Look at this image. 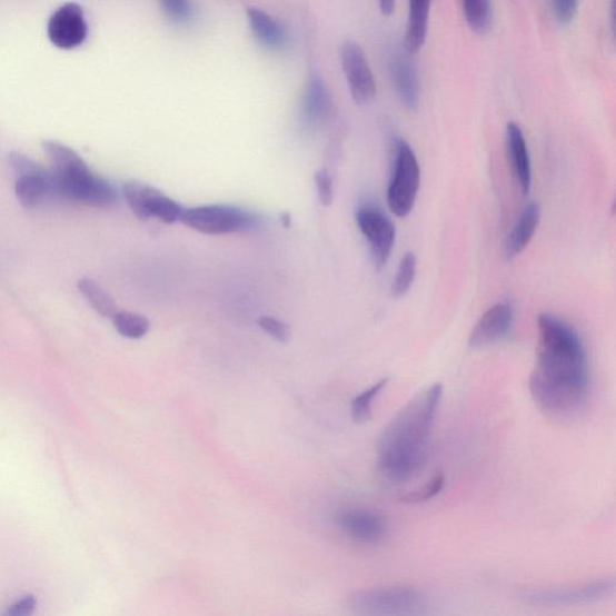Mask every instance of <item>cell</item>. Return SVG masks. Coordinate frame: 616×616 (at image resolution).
<instances>
[{
  "label": "cell",
  "mask_w": 616,
  "mask_h": 616,
  "mask_svg": "<svg viewBox=\"0 0 616 616\" xmlns=\"http://www.w3.org/2000/svg\"><path fill=\"white\" fill-rule=\"evenodd\" d=\"M465 19L474 31L487 33L493 24V4L488 0H466L463 3Z\"/></svg>",
  "instance_id": "obj_22"
},
{
  "label": "cell",
  "mask_w": 616,
  "mask_h": 616,
  "mask_svg": "<svg viewBox=\"0 0 616 616\" xmlns=\"http://www.w3.org/2000/svg\"><path fill=\"white\" fill-rule=\"evenodd\" d=\"M443 385L436 384L418 393L394 417L379 437L378 466L395 483L416 477L427 464L433 424L441 404Z\"/></svg>",
  "instance_id": "obj_2"
},
{
  "label": "cell",
  "mask_w": 616,
  "mask_h": 616,
  "mask_svg": "<svg viewBox=\"0 0 616 616\" xmlns=\"http://www.w3.org/2000/svg\"><path fill=\"white\" fill-rule=\"evenodd\" d=\"M417 272V257L413 252L406 254L400 264L398 272L391 284V295L394 298H401L407 295L415 281Z\"/></svg>",
  "instance_id": "obj_25"
},
{
  "label": "cell",
  "mask_w": 616,
  "mask_h": 616,
  "mask_svg": "<svg viewBox=\"0 0 616 616\" xmlns=\"http://www.w3.org/2000/svg\"><path fill=\"white\" fill-rule=\"evenodd\" d=\"M318 198L321 205H325V207H329L331 205L334 199V187H332V180L329 172L325 169H321L316 172L315 176Z\"/></svg>",
  "instance_id": "obj_28"
},
{
  "label": "cell",
  "mask_w": 616,
  "mask_h": 616,
  "mask_svg": "<svg viewBox=\"0 0 616 616\" xmlns=\"http://www.w3.org/2000/svg\"><path fill=\"white\" fill-rule=\"evenodd\" d=\"M390 76L404 106L416 110L420 102V81L418 71L410 58L401 52L390 57Z\"/></svg>",
  "instance_id": "obj_15"
},
{
  "label": "cell",
  "mask_w": 616,
  "mask_h": 616,
  "mask_svg": "<svg viewBox=\"0 0 616 616\" xmlns=\"http://www.w3.org/2000/svg\"><path fill=\"white\" fill-rule=\"evenodd\" d=\"M181 222L202 234L226 235L255 227L257 218L231 205H205L185 210Z\"/></svg>",
  "instance_id": "obj_6"
},
{
  "label": "cell",
  "mask_w": 616,
  "mask_h": 616,
  "mask_svg": "<svg viewBox=\"0 0 616 616\" xmlns=\"http://www.w3.org/2000/svg\"><path fill=\"white\" fill-rule=\"evenodd\" d=\"M388 378L380 379L379 382L364 390L356 396L350 405L351 418L358 424L369 421L372 417V405L380 391L388 385Z\"/></svg>",
  "instance_id": "obj_24"
},
{
  "label": "cell",
  "mask_w": 616,
  "mask_h": 616,
  "mask_svg": "<svg viewBox=\"0 0 616 616\" xmlns=\"http://www.w3.org/2000/svg\"><path fill=\"white\" fill-rule=\"evenodd\" d=\"M554 17L562 23H568L575 18L578 3L576 0H555L552 3Z\"/></svg>",
  "instance_id": "obj_30"
},
{
  "label": "cell",
  "mask_w": 616,
  "mask_h": 616,
  "mask_svg": "<svg viewBox=\"0 0 616 616\" xmlns=\"http://www.w3.org/2000/svg\"><path fill=\"white\" fill-rule=\"evenodd\" d=\"M113 327L117 332L130 340H140L148 335L151 328V322L142 315L119 311L112 318Z\"/></svg>",
  "instance_id": "obj_21"
},
{
  "label": "cell",
  "mask_w": 616,
  "mask_h": 616,
  "mask_svg": "<svg viewBox=\"0 0 616 616\" xmlns=\"http://www.w3.org/2000/svg\"><path fill=\"white\" fill-rule=\"evenodd\" d=\"M257 325L278 342L287 344L290 340V328L287 322L271 316H261Z\"/></svg>",
  "instance_id": "obj_27"
},
{
  "label": "cell",
  "mask_w": 616,
  "mask_h": 616,
  "mask_svg": "<svg viewBox=\"0 0 616 616\" xmlns=\"http://www.w3.org/2000/svg\"><path fill=\"white\" fill-rule=\"evenodd\" d=\"M506 143L509 165L524 195L529 193L533 181V169L529 150L521 128L516 122H509L506 129Z\"/></svg>",
  "instance_id": "obj_16"
},
{
  "label": "cell",
  "mask_w": 616,
  "mask_h": 616,
  "mask_svg": "<svg viewBox=\"0 0 616 616\" xmlns=\"http://www.w3.org/2000/svg\"><path fill=\"white\" fill-rule=\"evenodd\" d=\"M615 588L614 579H599L567 588L536 589L524 598L534 606L559 608L599 603L609 597Z\"/></svg>",
  "instance_id": "obj_8"
},
{
  "label": "cell",
  "mask_w": 616,
  "mask_h": 616,
  "mask_svg": "<svg viewBox=\"0 0 616 616\" xmlns=\"http://www.w3.org/2000/svg\"><path fill=\"white\" fill-rule=\"evenodd\" d=\"M42 146L51 163L56 196L93 208H110L119 199L117 189L95 173L69 146L53 140Z\"/></svg>",
  "instance_id": "obj_3"
},
{
  "label": "cell",
  "mask_w": 616,
  "mask_h": 616,
  "mask_svg": "<svg viewBox=\"0 0 616 616\" xmlns=\"http://www.w3.org/2000/svg\"><path fill=\"white\" fill-rule=\"evenodd\" d=\"M247 13L252 32L262 46L271 49L284 47L286 34L280 23L260 9H248Z\"/></svg>",
  "instance_id": "obj_19"
},
{
  "label": "cell",
  "mask_w": 616,
  "mask_h": 616,
  "mask_svg": "<svg viewBox=\"0 0 616 616\" xmlns=\"http://www.w3.org/2000/svg\"><path fill=\"white\" fill-rule=\"evenodd\" d=\"M336 524L347 537L364 545H374L387 533L385 518L370 509H345L337 515Z\"/></svg>",
  "instance_id": "obj_13"
},
{
  "label": "cell",
  "mask_w": 616,
  "mask_h": 616,
  "mask_svg": "<svg viewBox=\"0 0 616 616\" xmlns=\"http://www.w3.org/2000/svg\"><path fill=\"white\" fill-rule=\"evenodd\" d=\"M9 165L14 172V195L24 208H37L54 195L52 175L38 161L19 152L9 155Z\"/></svg>",
  "instance_id": "obj_7"
},
{
  "label": "cell",
  "mask_w": 616,
  "mask_h": 616,
  "mask_svg": "<svg viewBox=\"0 0 616 616\" xmlns=\"http://www.w3.org/2000/svg\"><path fill=\"white\" fill-rule=\"evenodd\" d=\"M165 10L168 13V17L175 21H187L192 17V6L188 2H182V0H169V2L163 3Z\"/></svg>",
  "instance_id": "obj_31"
},
{
  "label": "cell",
  "mask_w": 616,
  "mask_h": 616,
  "mask_svg": "<svg viewBox=\"0 0 616 616\" xmlns=\"http://www.w3.org/2000/svg\"><path fill=\"white\" fill-rule=\"evenodd\" d=\"M379 8L385 14H390L394 11L395 2H393V0H382V2L379 3Z\"/></svg>",
  "instance_id": "obj_32"
},
{
  "label": "cell",
  "mask_w": 616,
  "mask_h": 616,
  "mask_svg": "<svg viewBox=\"0 0 616 616\" xmlns=\"http://www.w3.org/2000/svg\"><path fill=\"white\" fill-rule=\"evenodd\" d=\"M37 609V598L33 595H27L18 599L17 603L9 606L0 616H33Z\"/></svg>",
  "instance_id": "obj_29"
},
{
  "label": "cell",
  "mask_w": 616,
  "mask_h": 616,
  "mask_svg": "<svg viewBox=\"0 0 616 616\" xmlns=\"http://www.w3.org/2000/svg\"><path fill=\"white\" fill-rule=\"evenodd\" d=\"M79 290L85 299L90 302L93 310L101 317L112 319L119 310L115 300L110 297L109 292L100 287L91 278H81L78 284Z\"/></svg>",
  "instance_id": "obj_20"
},
{
  "label": "cell",
  "mask_w": 616,
  "mask_h": 616,
  "mask_svg": "<svg viewBox=\"0 0 616 616\" xmlns=\"http://www.w3.org/2000/svg\"><path fill=\"white\" fill-rule=\"evenodd\" d=\"M122 195L129 209L142 221L158 219L171 225L181 221L186 210L178 201L141 182H127Z\"/></svg>",
  "instance_id": "obj_9"
},
{
  "label": "cell",
  "mask_w": 616,
  "mask_h": 616,
  "mask_svg": "<svg viewBox=\"0 0 616 616\" xmlns=\"http://www.w3.org/2000/svg\"><path fill=\"white\" fill-rule=\"evenodd\" d=\"M446 484L444 474L435 476L429 483L416 491H410L400 498L403 504L418 505L431 500L435 496L443 491Z\"/></svg>",
  "instance_id": "obj_26"
},
{
  "label": "cell",
  "mask_w": 616,
  "mask_h": 616,
  "mask_svg": "<svg viewBox=\"0 0 616 616\" xmlns=\"http://www.w3.org/2000/svg\"><path fill=\"white\" fill-rule=\"evenodd\" d=\"M537 360L530 390L537 406L554 418L576 417L589 400L592 379L580 335L550 314L537 318Z\"/></svg>",
  "instance_id": "obj_1"
},
{
  "label": "cell",
  "mask_w": 616,
  "mask_h": 616,
  "mask_svg": "<svg viewBox=\"0 0 616 616\" xmlns=\"http://www.w3.org/2000/svg\"><path fill=\"white\" fill-rule=\"evenodd\" d=\"M420 185V168L413 148L405 140L396 142L394 172L388 188V205L399 217L414 209Z\"/></svg>",
  "instance_id": "obj_5"
},
{
  "label": "cell",
  "mask_w": 616,
  "mask_h": 616,
  "mask_svg": "<svg viewBox=\"0 0 616 616\" xmlns=\"http://www.w3.org/2000/svg\"><path fill=\"white\" fill-rule=\"evenodd\" d=\"M48 38L61 50H74L88 38V23L82 7L67 3L58 8L48 22Z\"/></svg>",
  "instance_id": "obj_12"
},
{
  "label": "cell",
  "mask_w": 616,
  "mask_h": 616,
  "mask_svg": "<svg viewBox=\"0 0 616 616\" xmlns=\"http://www.w3.org/2000/svg\"><path fill=\"white\" fill-rule=\"evenodd\" d=\"M329 109V98L326 87L322 86L319 79L312 80L308 86L305 98V112L307 119L314 122H319L325 119Z\"/></svg>",
  "instance_id": "obj_23"
},
{
  "label": "cell",
  "mask_w": 616,
  "mask_h": 616,
  "mask_svg": "<svg viewBox=\"0 0 616 616\" xmlns=\"http://www.w3.org/2000/svg\"><path fill=\"white\" fill-rule=\"evenodd\" d=\"M513 319H515V311L509 304L494 305L480 317L469 335V347L479 349L505 339L511 328Z\"/></svg>",
  "instance_id": "obj_14"
},
{
  "label": "cell",
  "mask_w": 616,
  "mask_h": 616,
  "mask_svg": "<svg viewBox=\"0 0 616 616\" xmlns=\"http://www.w3.org/2000/svg\"><path fill=\"white\" fill-rule=\"evenodd\" d=\"M430 2H410L409 3V14H408V26L407 32L405 36V48L409 53H416L423 47L425 38H427L428 26H429V14H430Z\"/></svg>",
  "instance_id": "obj_18"
},
{
  "label": "cell",
  "mask_w": 616,
  "mask_h": 616,
  "mask_svg": "<svg viewBox=\"0 0 616 616\" xmlns=\"http://www.w3.org/2000/svg\"><path fill=\"white\" fill-rule=\"evenodd\" d=\"M540 219V208L536 201L526 205L519 215L515 227L508 234L505 254L511 259L520 255L530 244Z\"/></svg>",
  "instance_id": "obj_17"
},
{
  "label": "cell",
  "mask_w": 616,
  "mask_h": 616,
  "mask_svg": "<svg viewBox=\"0 0 616 616\" xmlns=\"http://www.w3.org/2000/svg\"><path fill=\"white\" fill-rule=\"evenodd\" d=\"M354 616H429L427 598L409 586L358 592L348 599Z\"/></svg>",
  "instance_id": "obj_4"
},
{
  "label": "cell",
  "mask_w": 616,
  "mask_h": 616,
  "mask_svg": "<svg viewBox=\"0 0 616 616\" xmlns=\"http://www.w3.org/2000/svg\"><path fill=\"white\" fill-rule=\"evenodd\" d=\"M357 223L366 240L375 267L380 270L387 266L395 244L396 230L390 217L375 207H362L357 212Z\"/></svg>",
  "instance_id": "obj_10"
},
{
  "label": "cell",
  "mask_w": 616,
  "mask_h": 616,
  "mask_svg": "<svg viewBox=\"0 0 616 616\" xmlns=\"http://www.w3.org/2000/svg\"><path fill=\"white\" fill-rule=\"evenodd\" d=\"M341 63L351 97L358 105H368L377 92L375 77L362 48L355 40L341 47Z\"/></svg>",
  "instance_id": "obj_11"
}]
</instances>
